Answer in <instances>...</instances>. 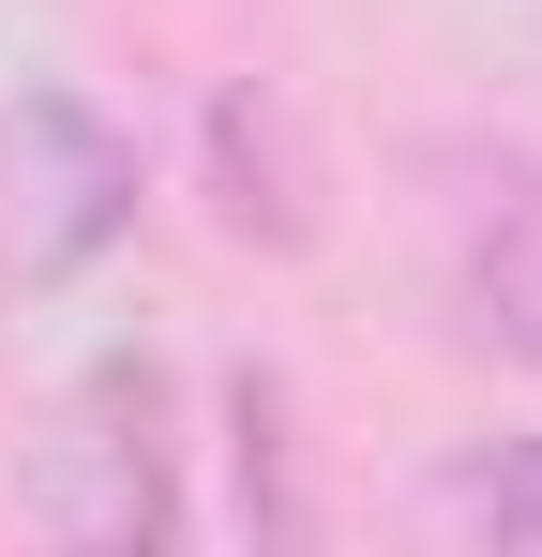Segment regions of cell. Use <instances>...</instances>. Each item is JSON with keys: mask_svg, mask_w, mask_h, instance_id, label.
Instances as JSON below:
<instances>
[{"mask_svg": "<svg viewBox=\"0 0 542 557\" xmlns=\"http://www.w3.org/2000/svg\"><path fill=\"white\" fill-rule=\"evenodd\" d=\"M0 182H15V272L30 286H76L121 226H136V136L76 91H15L0 121Z\"/></svg>", "mask_w": 542, "mask_h": 557, "instance_id": "cell-1", "label": "cell"}, {"mask_svg": "<svg viewBox=\"0 0 542 557\" xmlns=\"http://www.w3.org/2000/svg\"><path fill=\"white\" fill-rule=\"evenodd\" d=\"M438 182V286L467 317V347L542 376V166L528 151H422Z\"/></svg>", "mask_w": 542, "mask_h": 557, "instance_id": "cell-2", "label": "cell"}, {"mask_svg": "<svg viewBox=\"0 0 542 557\" xmlns=\"http://www.w3.org/2000/svg\"><path fill=\"white\" fill-rule=\"evenodd\" d=\"M151 407H167L151 362H106L76 392V437H46V528H61V543H167V528H181Z\"/></svg>", "mask_w": 542, "mask_h": 557, "instance_id": "cell-3", "label": "cell"}, {"mask_svg": "<svg viewBox=\"0 0 542 557\" xmlns=\"http://www.w3.org/2000/svg\"><path fill=\"white\" fill-rule=\"evenodd\" d=\"M211 166H226V226H242V242H301V196H286V166L257 151V106L242 91L211 106Z\"/></svg>", "mask_w": 542, "mask_h": 557, "instance_id": "cell-4", "label": "cell"}, {"mask_svg": "<svg viewBox=\"0 0 542 557\" xmlns=\"http://www.w3.org/2000/svg\"><path fill=\"white\" fill-rule=\"evenodd\" d=\"M438 512L497 528V543H542V437H513V453H467V467L438 482Z\"/></svg>", "mask_w": 542, "mask_h": 557, "instance_id": "cell-5", "label": "cell"}]
</instances>
